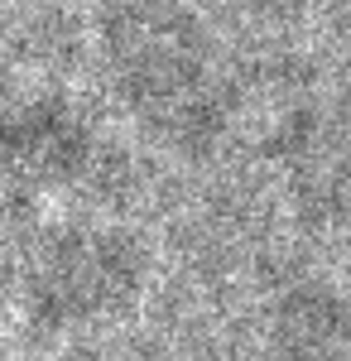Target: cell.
Wrapping results in <instances>:
<instances>
[{
    "mask_svg": "<svg viewBox=\"0 0 351 361\" xmlns=\"http://www.w3.org/2000/svg\"><path fill=\"white\" fill-rule=\"evenodd\" d=\"M111 49L125 102L164 145L178 149L212 145L221 126V102L207 73V49L178 10L168 5L125 10L111 34Z\"/></svg>",
    "mask_w": 351,
    "mask_h": 361,
    "instance_id": "obj_1",
    "label": "cell"
},
{
    "mask_svg": "<svg viewBox=\"0 0 351 361\" xmlns=\"http://www.w3.org/2000/svg\"><path fill=\"white\" fill-rule=\"evenodd\" d=\"M144 284V250L121 226L78 222L54 231L29 260L25 294L49 328H78L111 318Z\"/></svg>",
    "mask_w": 351,
    "mask_h": 361,
    "instance_id": "obj_2",
    "label": "cell"
},
{
    "mask_svg": "<svg viewBox=\"0 0 351 361\" xmlns=\"http://www.w3.org/2000/svg\"><path fill=\"white\" fill-rule=\"evenodd\" d=\"M284 173L303 222L332 226L351 217V121L298 126L284 145Z\"/></svg>",
    "mask_w": 351,
    "mask_h": 361,
    "instance_id": "obj_4",
    "label": "cell"
},
{
    "mask_svg": "<svg viewBox=\"0 0 351 361\" xmlns=\"http://www.w3.org/2000/svg\"><path fill=\"white\" fill-rule=\"evenodd\" d=\"M279 361H351V299L323 279H298L270 318Z\"/></svg>",
    "mask_w": 351,
    "mask_h": 361,
    "instance_id": "obj_5",
    "label": "cell"
},
{
    "mask_svg": "<svg viewBox=\"0 0 351 361\" xmlns=\"http://www.w3.org/2000/svg\"><path fill=\"white\" fill-rule=\"evenodd\" d=\"M92 169V140L78 130V121L54 111L25 116L0 130V217L39 212V202L54 193L78 188V178Z\"/></svg>",
    "mask_w": 351,
    "mask_h": 361,
    "instance_id": "obj_3",
    "label": "cell"
}]
</instances>
